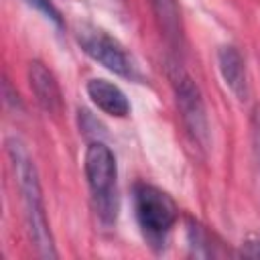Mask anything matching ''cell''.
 Instances as JSON below:
<instances>
[{
    "instance_id": "6da1fadb",
    "label": "cell",
    "mask_w": 260,
    "mask_h": 260,
    "mask_svg": "<svg viewBox=\"0 0 260 260\" xmlns=\"http://www.w3.org/2000/svg\"><path fill=\"white\" fill-rule=\"evenodd\" d=\"M8 150H10L14 171H16V177H18V185H20V191H22L24 211H26L28 230H30V236L35 240V246H37V250L43 258H55L57 252H55L53 236H51L49 221H47L45 207H43L37 169H35L30 156L26 154V150L22 148V144H18L16 140L8 142Z\"/></svg>"
},
{
    "instance_id": "7a4b0ae2",
    "label": "cell",
    "mask_w": 260,
    "mask_h": 260,
    "mask_svg": "<svg viewBox=\"0 0 260 260\" xmlns=\"http://www.w3.org/2000/svg\"><path fill=\"white\" fill-rule=\"evenodd\" d=\"M85 177L93 193L100 217L104 221H114L118 213V193H116L118 167L112 150L100 140L91 142L85 150Z\"/></svg>"
},
{
    "instance_id": "3957f363",
    "label": "cell",
    "mask_w": 260,
    "mask_h": 260,
    "mask_svg": "<svg viewBox=\"0 0 260 260\" xmlns=\"http://www.w3.org/2000/svg\"><path fill=\"white\" fill-rule=\"evenodd\" d=\"M134 209L140 228L148 238H162L177 221V205L169 193L140 183L134 189Z\"/></svg>"
},
{
    "instance_id": "277c9868",
    "label": "cell",
    "mask_w": 260,
    "mask_h": 260,
    "mask_svg": "<svg viewBox=\"0 0 260 260\" xmlns=\"http://www.w3.org/2000/svg\"><path fill=\"white\" fill-rule=\"evenodd\" d=\"M173 79V87L177 93V104L183 116V122L187 126V130L191 132L193 140L201 146L207 148L209 142V126H207V116H205V106L201 100V93L195 85V81L181 69L175 67V71L171 73Z\"/></svg>"
},
{
    "instance_id": "5b68a950",
    "label": "cell",
    "mask_w": 260,
    "mask_h": 260,
    "mask_svg": "<svg viewBox=\"0 0 260 260\" xmlns=\"http://www.w3.org/2000/svg\"><path fill=\"white\" fill-rule=\"evenodd\" d=\"M77 41L81 45V49L95 59L98 63H102L106 69L122 75V77H132L134 75V65L130 61V57L126 55V51L122 49V45L112 39L110 35H106L104 30L98 28H81L77 32Z\"/></svg>"
},
{
    "instance_id": "8992f818",
    "label": "cell",
    "mask_w": 260,
    "mask_h": 260,
    "mask_svg": "<svg viewBox=\"0 0 260 260\" xmlns=\"http://www.w3.org/2000/svg\"><path fill=\"white\" fill-rule=\"evenodd\" d=\"M28 81L41 108L49 114H59L63 108V98H61V89L55 75L43 63L32 61L28 67Z\"/></svg>"
},
{
    "instance_id": "52a82bcc",
    "label": "cell",
    "mask_w": 260,
    "mask_h": 260,
    "mask_svg": "<svg viewBox=\"0 0 260 260\" xmlns=\"http://www.w3.org/2000/svg\"><path fill=\"white\" fill-rule=\"evenodd\" d=\"M87 93H89L91 102L102 112H106L110 116L124 118L130 112V102L124 95V91L118 85H114L106 79H91L87 83Z\"/></svg>"
},
{
    "instance_id": "ba28073f",
    "label": "cell",
    "mask_w": 260,
    "mask_h": 260,
    "mask_svg": "<svg viewBox=\"0 0 260 260\" xmlns=\"http://www.w3.org/2000/svg\"><path fill=\"white\" fill-rule=\"evenodd\" d=\"M219 71H221L228 87L238 98H244L248 93L246 67H244V61H242L240 53L234 47H221L219 49Z\"/></svg>"
},
{
    "instance_id": "9c48e42d",
    "label": "cell",
    "mask_w": 260,
    "mask_h": 260,
    "mask_svg": "<svg viewBox=\"0 0 260 260\" xmlns=\"http://www.w3.org/2000/svg\"><path fill=\"white\" fill-rule=\"evenodd\" d=\"M150 2L165 37L173 45L181 43V16H179L177 0H150Z\"/></svg>"
},
{
    "instance_id": "30bf717a",
    "label": "cell",
    "mask_w": 260,
    "mask_h": 260,
    "mask_svg": "<svg viewBox=\"0 0 260 260\" xmlns=\"http://www.w3.org/2000/svg\"><path fill=\"white\" fill-rule=\"evenodd\" d=\"M30 6H35L39 12H43L49 20H53L55 24H61V16H59V12H57V8L49 2V0H26Z\"/></svg>"
},
{
    "instance_id": "8fae6325",
    "label": "cell",
    "mask_w": 260,
    "mask_h": 260,
    "mask_svg": "<svg viewBox=\"0 0 260 260\" xmlns=\"http://www.w3.org/2000/svg\"><path fill=\"white\" fill-rule=\"evenodd\" d=\"M254 148H256V154H258V162H260V106L256 108L254 112Z\"/></svg>"
}]
</instances>
